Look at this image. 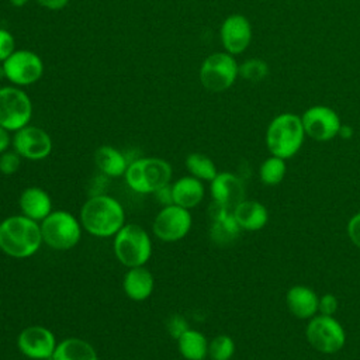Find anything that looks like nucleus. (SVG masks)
<instances>
[{
    "label": "nucleus",
    "instance_id": "obj_29",
    "mask_svg": "<svg viewBox=\"0 0 360 360\" xmlns=\"http://www.w3.org/2000/svg\"><path fill=\"white\" fill-rule=\"evenodd\" d=\"M269 75V66L264 60L252 58L239 65V76H242L248 82H262Z\"/></svg>",
    "mask_w": 360,
    "mask_h": 360
},
{
    "label": "nucleus",
    "instance_id": "obj_22",
    "mask_svg": "<svg viewBox=\"0 0 360 360\" xmlns=\"http://www.w3.org/2000/svg\"><path fill=\"white\" fill-rule=\"evenodd\" d=\"M232 212L240 229L252 231V232L262 229L269 219L267 208L262 202L253 201V200L240 201L232 210Z\"/></svg>",
    "mask_w": 360,
    "mask_h": 360
},
{
    "label": "nucleus",
    "instance_id": "obj_26",
    "mask_svg": "<svg viewBox=\"0 0 360 360\" xmlns=\"http://www.w3.org/2000/svg\"><path fill=\"white\" fill-rule=\"evenodd\" d=\"M186 169L190 173V176H194L201 181H211L218 174L217 166L212 162V159L198 152L187 155Z\"/></svg>",
    "mask_w": 360,
    "mask_h": 360
},
{
    "label": "nucleus",
    "instance_id": "obj_35",
    "mask_svg": "<svg viewBox=\"0 0 360 360\" xmlns=\"http://www.w3.org/2000/svg\"><path fill=\"white\" fill-rule=\"evenodd\" d=\"M156 201L162 205V207H167V205H172L174 204L173 201V191H172V183L170 184H166L163 187H160L159 190H156L153 193Z\"/></svg>",
    "mask_w": 360,
    "mask_h": 360
},
{
    "label": "nucleus",
    "instance_id": "obj_12",
    "mask_svg": "<svg viewBox=\"0 0 360 360\" xmlns=\"http://www.w3.org/2000/svg\"><path fill=\"white\" fill-rule=\"evenodd\" d=\"M305 135L318 141L326 142L339 135L342 122L338 112L328 105H312L301 115Z\"/></svg>",
    "mask_w": 360,
    "mask_h": 360
},
{
    "label": "nucleus",
    "instance_id": "obj_19",
    "mask_svg": "<svg viewBox=\"0 0 360 360\" xmlns=\"http://www.w3.org/2000/svg\"><path fill=\"white\" fill-rule=\"evenodd\" d=\"M153 287H155L153 274L145 266L131 267L124 274L122 288L125 295L132 301L139 302V301L148 300L153 292Z\"/></svg>",
    "mask_w": 360,
    "mask_h": 360
},
{
    "label": "nucleus",
    "instance_id": "obj_13",
    "mask_svg": "<svg viewBox=\"0 0 360 360\" xmlns=\"http://www.w3.org/2000/svg\"><path fill=\"white\" fill-rule=\"evenodd\" d=\"M56 345L52 330L39 325L24 328L17 338L18 350L31 360H51Z\"/></svg>",
    "mask_w": 360,
    "mask_h": 360
},
{
    "label": "nucleus",
    "instance_id": "obj_6",
    "mask_svg": "<svg viewBox=\"0 0 360 360\" xmlns=\"http://www.w3.org/2000/svg\"><path fill=\"white\" fill-rule=\"evenodd\" d=\"M39 225L42 242L55 250H69L75 248L82 238L83 226L80 219L69 211H52Z\"/></svg>",
    "mask_w": 360,
    "mask_h": 360
},
{
    "label": "nucleus",
    "instance_id": "obj_25",
    "mask_svg": "<svg viewBox=\"0 0 360 360\" xmlns=\"http://www.w3.org/2000/svg\"><path fill=\"white\" fill-rule=\"evenodd\" d=\"M208 343L201 332L191 328L177 339L179 352L186 360H205L208 356Z\"/></svg>",
    "mask_w": 360,
    "mask_h": 360
},
{
    "label": "nucleus",
    "instance_id": "obj_7",
    "mask_svg": "<svg viewBox=\"0 0 360 360\" xmlns=\"http://www.w3.org/2000/svg\"><path fill=\"white\" fill-rule=\"evenodd\" d=\"M239 76V65L233 55L215 52L208 55L200 68V82L211 93L228 90Z\"/></svg>",
    "mask_w": 360,
    "mask_h": 360
},
{
    "label": "nucleus",
    "instance_id": "obj_16",
    "mask_svg": "<svg viewBox=\"0 0 360 360\" xmlns=\"http://www.w3.org/2000/svg\"><path fill=\"white\" fill-rule=\"evenodd\" d=\"M210 183L212 201L221 207L233 210L240 201L245 200L243 183L233 173L221 172Z\"/></svg>",
    "mask_w": 360,
    "mask_h": 360
},
{
    "label": "nucleus",
    "instance_id": "obj_23",
    "mask_svg": "<svg viewBox=\"0 0 360 360\" xmlns=\"http://www.w3.org/2000/svg\"><path fill=\"white\" fill-rule=\"evenodd\" d=\"M94 163L100 173L107 177L124 176L129 165L124 152L108 145H103L94 152Z\"/></svg>",
    "mask_w": 360,
    "mask_h": 360
},
{
    "label": "nucleus",
    "instance_id": "obj_27",
    "mask_svg": "<svg viewBox=\"0 0 360 360\" xmlns=\"http://www.w3.org/2000/svg\"><path fill=\"white\" fill-rule=\"evenodd\" d=\"M287 172L285 167V159H281L278 156H270L267 158L259 170L260 174V180L267 184V186H276L278 183H281V180L284 179Z\"/></svg>",
    "mask_w": 360,
    "mask_h": 360
},
{
    "label": "nucleus",
    "instance_id": "obj_37",
    "mask_svg": "<svg viewBox=\"0 0 360 360\" xmlns=\"http://www.w3.org/2000/svg\"><path fill=\"white\" fill-rule=\"evenodd\" d=\"M10 143H11V138L8 135V131L0 127V155L8 149Z\"/></svg>",
    "mask_w": 360,
    "mask_h": 360
},
{
    "label": "nucleus",
    "instance_id": "obj_32",
    "mask_svg": "<svg viewBox=\"0 0 360 360\" xmlns=\"http://www.w3.org/2000/svg\"><path fill=\"white\" fill-rule=\"evenodd\" d=\"M15 51V41L10 31L0 28V62H4Z\"/></svg>",
    "mask_w": 360,
    "mask_h": 360
},
{
    "label": "nucleus",
    "instance_id": "obj_15",
    "mask_svg": "<svg viewBox=\"0 0 360 360\" xmlns=\"http://www.w3.org/2000/svg\"><path fill=\"white\" fill-rule=\"evenodd\" d=\"M219 37L225 52L231 55L242 53L250 45L252 25L245 15L232 14L222 21Z\"/></svg>",
    "mask_w": 360,
    "mask_h": 360
},
{
    "label": "nucleus",
    "instance_id": "obj_18",
    "mask_svg": "<svg viewBox=\"0 0 360 360\" xmlns=\"http://www.w3.org/2000/svg\"><path fill=\"white\" fill-rule=\"evenodd\" d=\"M18 205L22 215L37 222H41L53 211L51 195L44 188L35 186L22 190L18 198Z\"/></svg>",
    "mask_w": 360,
    "mask_h": 360
},
{
    "label": "nucleus",
    "instance_id": "obj_39",
    "mask_svg": "<svg viewBox=\"0 0 360 360\" xmlns=\"http://www.w3.org/2000/svg\"><path fill=\"white\" fill-rule=\"evenodd\" d=\"M6 77V73H4V69H3V65L0 66V80H3Z\"/></svg>",
    "mask_w": 360,
    "mask_h": 360
},
{
    "label": "nucleus",
    "instance_id": "obj_2",
    "mask_svg": "<svg viewBox=\"0 0 360 360\" xmlns=\"http://www.w3.org/2000/svg\"><path fill=\"white\" fill-rule=\"evenodd\" d=\"M39 222L20 214L10 215L0 222V250L14 259L35 255L42 245Z\"/></svg>",
    "mask_w": 360,
    "mask_h": 360
},
{
    "label": "nucleus",
    "instance_id": "obj_20",
    "mask_svg": "<svg viewBox=\"0 0 360 360\" xmlns=\"http://www.w3.org/2000/svg\"><path fill=\"white\" fill-rule=\"evenodd\" d=\"M285 302L288 311L300 319H311L318 312L319 297L309 287L294 285L287 291Z\"/></svg>",
    "mask_w": 360,
    "mask_h": 360
},
{
    "label": "nucleus",
    "instance_id": "obj_3",
    "mask_svg": "<svg viewBox=\"0 0 360 360\" xmlns=\"http://www.w3.org/2000/svg\"><path fill=\"white\" fill-rule=\"evenodd\" d=\"M305 131L301 117L292 112L276 115L266 129V146L273 156L292 158L302 146Z\"/></svg>",
    "mask_w": 360,
    "mask_h": 360
},
{
    "label": "nucleus",
    "instance_id": "obj_28",
    "mask_svg": "<svg viewBox=\"0 0 360 360\" xmlns=\"http://www.w3.org/2000/svg\"><path fill=\"white\" fill-rule=\"evenodd\" d=\"M235 353L233 339L228 335H218L208 343L210 360H231Z\"/></svg>",
    "mask_w": 360,
    "mask_h": 360
},
{
    "label": "nucleus",
    "instance_id": "obj_8",
    "mask_svg": "<svg viewBox=\"0 0 360 360\" xmlns=\"http://www.w3.org/2000/svg\"><path fill=\"white\" fill-rule=\"evenodd\" d=\"M32 103L24 90L14 86L0 87V127L15 132L28 125Z\"/></svg>",
    "mask_w": 360,
    "mask_h": 360
},
{
    "label": "nucleus",
    "instance_id": "obj_14",
    "mask_svg": "<svg viewBox=\"0 0 360 360\" xmlns=\"http://www.w3.org/2000/svg\"><path fill=\"white\" fill-rule=\"evenodd\" d=\"M14 150L24 159L41 160L49 156L52 150V139L49 134L34 125H25L15 131L11 139Z\"/></svg>",
    "mask_w": 360,
    "mask_h": 360
},
{
    "label": "nucleus",
    "instance_id": "obj_34",
    "mask_svg": "<svg viewBox=\"0 0 360 360\" xmlns=\"http://www.w3.org/2000/svg\"><path fill=\"white\" fill-rule=\"evenodd\" d=\"M347 235L353 245L360 248V212L354 214L347 224Z\"/></svg>",
    "mask_w": 360,
    "mask_h": 360
},
{
    "label": "nucleus",
    "instance_id": "obj_4",
    "mask_svg": "<svg viewBox=\"0 0 360 360\" xmlns=\"http://www.w3.org/2000/svg\"><path fill=\"white\" fill-rule=\"evenodd\" d=\"M124 177L135 193L153 194L160 187L170 184L172 166L160 158H138L128 165Z\"/></svg>",
    "mask_w": 360,
    "mask_h": 360
},
{
    "label": "nucleus",
    "instance_id": "obj_10",
    "mask_svg": "<svg viewBox=\"0 0 360 360\" xmlns=\"http://www.w3.org/2000/svg\"><path fill=\"white\" fill-rule=\"evenodd\" d=\"M191 224L193 219L190 210L172 204L162 207V210L156 214L152 224V231L153 235L163 242H177L190 232Z\"/></svg>",
    "mask_w": 360,
    "mask_h": 360
},
{
    "label": "nucleus",
    "instance_id": "obj_9",
    "mask_svg": "<svg viewBox=\"0 0 360 360\" xmlns=\"http://www.w3.org/2000/svg\"><path fill=\"white\" fill-rule=\"evenodd\" d=\"M305 335L309 345L323 354L339 352L346 342L345 329L330 315L319 314L312 316L307 325Z\"/></svg>",
    "mask_w": 360,
    "mask_h": 360
},
{
    "label": "nucleus",
    "instance_id": "obj_1",
    "mask_svg": "<svg viewBox=\"0 0 360 360\" xmlns=\"http://www.w3.org/2000/svg\"><path fill=\"white\" fill-rule=\"evenodd\" d=\"M79 219L87 233L97 238H110L125 225V211L114 197L96 194L84 201Z\"/></svg>",
    "mask_w": 360,
    "mask_h": 360
},
{
    "label": "nucleus",
    "instance_id": "obj_38",
    "mask_svg": "<svg viewBox=\"0 0 360 360\" xmlns=\"http://www.w3.org/2000/svg\"><path fill=\"white\" fill-rule=\"evenodd\" d=\"M28 3V0H10V4L13 6V7H22V6H25Z\"/></svg>",
    "mask_w": 360,
    "mask_h": 360
},
{
    "label": "nucleus",
    "instance_id": "obj_30",
    "mask_svg": "<svg viewBox=\"0 0 360 360\" xmlns=\"http://www.w3.org/2000/svg\"><path fill=\"white\" fill-rule=\"evenodd\" d=\"M20 163L21 156L15 150H6L0 155V173L11 176L20 169Z\"/></svg>",
    "mask_w": 360,
    "mask_h": 360
},
{
    "label": "nucleus",
    "instance_id": "obj_21",
    "mask_svg": "<svg viewBox=\"0 0 360 360\" xmlns=\"http://www.w3.org/2000/svg\"><path fill=\"white\" fill-rule=\"evenodd\" d=\"M173 201L176 205L191 210L197 207L205 194V188L201 180L194 176H183L172 183Z\"/></svg>",
    "mask_w": 360,
    "mask_h": 360
},
{
    "label": "nucleus",
    "instance_id": "obj_36",
    "mask_svg": "<svg viewBox=\"0 0 360 360\" xmlns=\"http://www.w3.org/2000/svg\"><path fill=\"white\" fill-rule=\"evenodd\" d=\"M69 0H37V3L48 10H60L68 4Z\"/></svg>",
    "mask_w": 360,
    "mask_h": 360
},
{
    "label": "nucleus",
    "instance_id": "obj_31",
    "mask_svg": "<svg viewBox=\"0 0 360 360\" xmlns=\"http://www.w3.org/2000/svg\"><path fill=\"white\" fill-rule=\"evenodd\" d=\"M166 329L169 332V335L173 338V339H179L187 329H188V323L186 321V318L180 314H173L167 318V322H166Z\"/></svg>",
    "mask_w": 360,
    "mask_h": 360
},
{
    "label": "nucleus",
    "instance_id": "obj_33",
    "mask_svg": "<svg viewBox=\"0 0 360 360\" xmlns=\"http://www.w3.org/2000/svg\"><path fill=\"white\" fill-rule=\"evenodd\" d=\"M336 309H338V300L333 294H323L322 297H319V302H318L319 314L333 316Z\"/></svg>",
    "mask_w": 360,
    "mask_h": 360
},
{
    "label": "nucleus",
    "instance_id": "obj_5",
    "mask_svg": "<svg viewBox=\"0 0 360 360\" xmlns=\"http://www.w3.org/2000/svg\"><path fill=\"white\" fill-rule=\"evenodd\" d=\"M114 255L125 267H138L149 262L152 256V240L149 233L138 224H125L112 242Z\"/></svg>",
    "mask_w": 360,
    "mask_h": 360
},
{
    "label": "nucleus",
    "instance_id": "obj_24",
    "mask_svg": "<svg viewBox=\"0 0 360 360\" xmlns=\"http://www.w3.org/2000/svg\"><path fill=\"white\" fill-rule=\"evenodd\" d=\"M51 360H98V354L87 340L66 338L56 345Z\"/></svg>",
    "mask_w": 360,
    "mask_h": 360
},
{
    "label": "nucleus",
    "instance_id": "obj_11",
    "mask_svg": "<svg viewBox=\"0 0 360 360\" xmlns=\"http://www.w3.org/2000/svg\"><path fill=\"white\" fill-rule=\"evenodd\" d=\"M3 69L6 79L13 84L28 86L41 79L44 73V63L35 52L18 49L3 62Z\"/></svg>",
    "mask_w": 360,
    "mask_h": 360
},
{
    "label": "nucleus",
    "instance_id": "obj_17",
    "mask_svg": "<svg viewBox=\"0 0 360 360\" xmlns=\"http://www.w3.org/2000/svg\"><path fill=\"white\" fill-rule=\"evenodd\" d=\"M240 226L236 222L232 210L212 204L211 207V228L210 236L214 243L228 246L233 243L240 235Z\"/></svg>",
    "mask_w": 360,
    "mask_h": 360
}]
</instances>
